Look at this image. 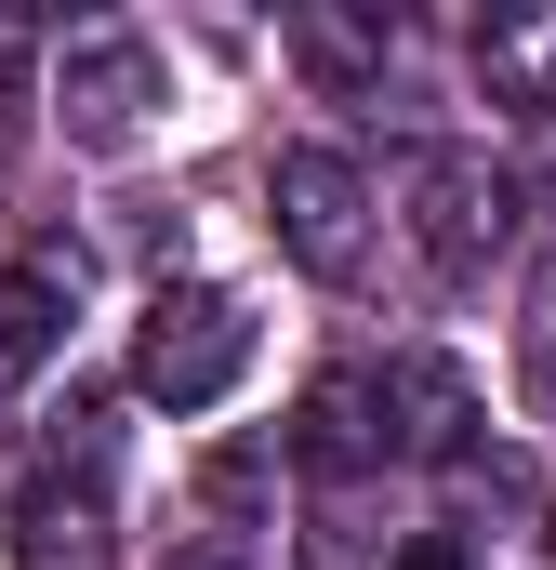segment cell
Returning a JSON list of instances; mask_svg holds the SVG:
<instances>
[{
    "label": "cell",
    "instance_id": "12",
    "mask_svg": "<svg viewBox=\"0 0 556 570\" xmlns=\"http://www.w3.org/2000/svg\"><path fill=\"white\" fill-rule=\"evenodd\" d=\"M398 570H477V558H464V531H411V544H398Z\"/></svg>",
    "mask_w": 556,
    "mask_h": 570
},
{
    "label": "cell",
    "instance_id": "4",
    "mask_svg": "<svg viewBox=\"0 0 556 570\" xmlns=\"http://www.w3.org/2000/svg\"><path fill=\"white\" fill-rule=\"evenodd\" d=\"M146 107H159V53H146L133 27H80L53 53V120H67V146H133Z\"/></svg>",
    "mask_w": 556,
    "mask_h": 570
},
{
    "label": "cell",
    "instance_id": "13",
    "mask_svg": "<svg viewBox=\"0 0 556 570\" xmlns=\"http://www.w3.org/2000/svg\"><path fill=\"white\" fill-rule=\"evenodd\" d=\"M172 570H239V544H186V558H172Z\"/></svg>",
    "mask_w": 556,
    "mask_h": 570
},
{
    "label": "cell",
    "instance_id": "3",
    "mask_svg": "<svg viewBox=\"0 0 556 570\" xmlns=\"http://www.w3.org/2000/svg\"><path fill=\"white\" fill-rule=\"evenodd\" d=\"M266 213H278V253L305 266V279H358L371 266V173L345 159V146H291L266 173Z\"/></svg>",
    "mask_w": 556,
    "mask_h": 570
},
{
    "label": "cell",
    "instance_id": "14",
    "mask_svg": "<svg viewBox=\"0 0 556 570\" xmlns=\"http://www.w3.org/2000/svg\"><path fill=\"white\" fill-rule=\"evenodd\" d=\"M544 558H556V518H544Z\"/></svg>",
    "mask_w": 556,
    "mask_h": 570
},
{
    "label": "cell",
    "instance_id": "8",
    "mask_svg": "<svg viewBox=\"0 0 556 570\" xmlns=\"http://www.w3.org/2000/svg\"><path fill=\"white\" fill-rule=\"evenodd\" d=\"M67 345V279L53 266H0V399Z\"/></svg>",
    "mask_w": 556,
    "mask_h": 570
},
{
    "label": "cell",
    "instance_id": "9",
    "mask_svg": "<svg viewBox=\"0 0 556 570\" xmlns=\"http://www.w3.org/2000/svg\"><path fill=\"white\" fill-rule=\"evenodd\" d=\"M278 40H291V67H305L318 94H371V80H385V27H358V13H318V0H305Z\"/></svg>",
    "mask_w": 556,
    "mask_h": 570
},
{
    "label": "cell",
    "instance_id": "10",
    "mask_svg": "<svg viewBox=\"0 0 556 570\" xmlns=\"http://www.w3.org/2000/svg\"><path fill=\"white\" fill-rule=\"evenodd\" d=\"M477 80H490L504 107H556V13H504V27H477Z\"/></svg>",
    "mask_w": 556,
    "mask_h": 570
},
{
    "label": "cell",
    "instance_id": "5",
    "mask_svg": "<svg viewBox=\"0 0 556 570\" xmlns=\"http://www.w3.org/2000/svg\"><path fill=\"white\" fill-rule=\"evenodd\" d=\"M371 412H385V451H411V464H464V451H477V385H464V358H385V372H371Z\"/></svg>",
    "mask_w": 556,
    "mask_h": 570
},
{
    "label": "cell",
    "instance_id": "6",
    "mask_svg": "<svg viewBox=\"0 0 556 570\" xmlns=\"http://www.w3.org/2000/svg\"><path fill=\"white\" fill-rule=\"evenodd\" d=\"M0 544H13V570H107V491L40 478V491L0 504Z\"/></svg>",
    "mask_w": 556,
    "mask_h": 570
},
{
    "label": "cell",
    "instance_id": "11",
    "mask_svg": "<svg viewBox=\"0 0 556 570\" xmlns=\"http://www.w3.org/2000/svg\"><path fill=\"white\" fill-rule=\"evenodd\" d=\"M530 399H556V266H544V292H530Z\"/></svg>",
    "mask_w": 556,
    "mask_h": 570
},
{
    "label": "cell",
    "instance_id": "1",
    "mask_svg": "<svg viewBox=\"0 0 556 570\" xmlns=\"http://www.w3.org/2000/svg\"><path fill=\"white\" fill-rule=\"evenodd\" d=\"M252 372V305L239 292H146V318H133V385L159 399V412H212L226 385Z\"/></svg>",
    "mask_w": 556,
    "mask_h": 570
},
{
    "label": "cell",
    "instance_id": "7",
    "mask_svg": "<svg viewBox=\"0 0 556 570\" xmlns=\"http://www.w3.org/2000/svg\"><path fill=\"white\" fill-rule=\"evenodd\" d=\"M291 464H305V478H358V464H385L371 372H331V385H305V412H291Z\"/></svg>",
    "mask_w": 556,
    "mask_h": 570
},
{
    "label": "cell",
    "instance_id": "2",
    "mask_svg": "<svg viewBox=\"0 0 556 570\" xmlns=\"http://www.w3.org/2000/svg\"><path fill=\"white\" fill-rule=\"evenodd\" d=\"M398 199H411V239H424V266L464 292V279H490V253L517 239V186L477 159V146H424L411 173H398Z\"/></svg>",
    "mask_w": 556,
    "mask_h": 570
}]
</instances>
